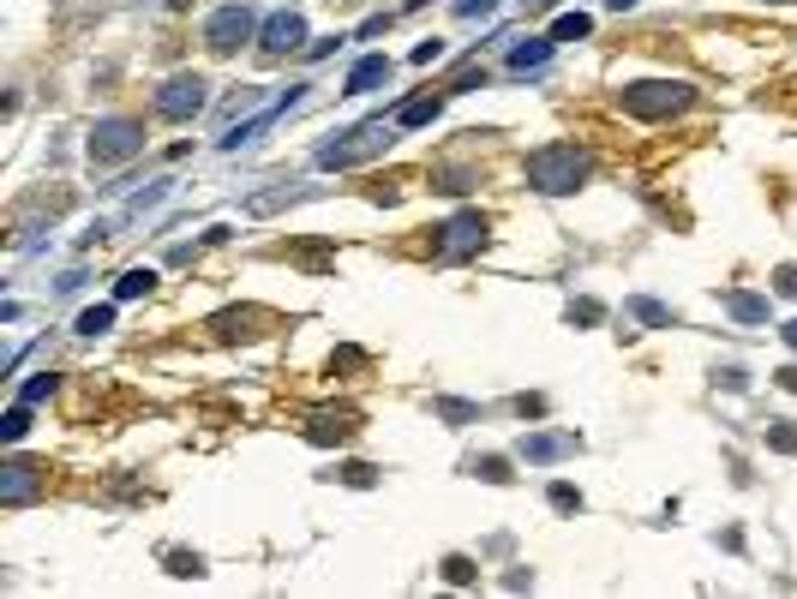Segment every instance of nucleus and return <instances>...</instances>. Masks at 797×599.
<instances>
[{"label": "nucleus", "instance_id": "f257e3e1", "mask_svg": "<svg viewBox=\"0 0 797 599\" xmlns=\"http://www.w3.org/2000/svg\"><path fill=\"white\" fill-rule=\"evenodd\" d=\"M594 174V156L582 150V144H546V150H534L528 156V186L534 192H576L582 180Z\"/></svg>", "mask_w": 797, "mask_h": 599}, {"label": "nucleus", "instance_id": "f03ea898", "mask_svg": "<svg viewBox=\"0 0 797 599\" xmlns=\"http://www.w3.org/2000/svg\"><path fill=\"white\" fill-rule=\"evenodd\" d=\"M690 102H696V90H690L684 78H642V84L624 90V108L642 114V120H666V114H678V108H690Z\"/></svg>", "mask_w": 797, "mask_h": 599}, {"label": "nucleus", "instance_id": "7ed1b4c3", "mask_svg": "<svg viewBox=\"0 0 797 599\" xmlns=\"http://www.w3.org/2000/svg\"><path fill=\"white\" fill-rule=\"evenodd\" d=\"M138 150H144V126H138V120L108 114V120L90 126V162H96V168H114V162H126V156H138Z\"/></svg>", "mask_w": 797, "mask_h": 599}, {"label": "nucleus", "instance_id": "20e7f679", "mask_svg": "<svg viewBox=\"0 0 797 599\" xmlns=\"http://www.w3.org/2000/svg\"><path fill=\"white\" fill-rule=\"evenodd\" d=\"M384 144H390V126L372 120V126H360V132H342L336 144H324V150H318V168H348V162H360V156H372V150H384Z\"/></svg>", "mask_w": 797, "mask_h": 599}, {"label": "nucleus", "instance_id": "39448f33", "mask_svg": "<svg viewBox=\"0 0 797 599\" xmlns=\"http://www.w3.org/2000/svg\"><path fill=\"white\" fill-rule=\"evenodd\" d=\"M246 36H252V6H246V0H228V6L210 12V24H204V42H210L216 54H234Z\"/></svg>", "mask_w": 797, "mask_h": 599}, {"label": "nucleus", "instance_id": "423d86ee", "mask_svg": "<svg viewBox=\"0 0 797 599\" xmlns=\"http://www.w3.org/2000/svg\"><path fill=\"white\" fill-rule=\"evenodd\" d=\"M198 108H204V78L198 72H180L156 90V114H168V120H192Z\"/></svg>", "mask_w": 797, "mask_h": 599}, {"label": "nucleus", "instance_id": "0eeeda50", "mask_svg": "<svg viewBox=\"0 0 797 599\" xmlns=\"http://www.w3.org/2000/svg\"><path fill=\"white\" fill-rule=\"evenodd\" d=\"M438 234H444V240H438V258L450 264V258H462V252L486 246V216H480V210H462V216H450Z\"/></svg>", "mask_w": 797, "mask_h": 599}, {"label": "nucleus", "instance_id": "6e6552de", "mask_svg": "<svg viewBox=\"0 0 797 599\" xmlns=\"http://www.w3.org/2000/svg\"><path fill=\"white\" fill-rule=\"evenodd\" d=\"M306 42V18L300 12H276V18H264V30H258V48L264 54H288V48H300Z\"/></svg>", "mask_w": 797, "mask_h": 599}, {"label": "nucleus", "instance_id": "1a4fd4ad", "mask_svg": "<svg viewBox=\"0 0 797 599\" xmlns=\"http://www.w3.org/2000/svg\"><path fill=\"white\" fill-rule=\"evenodd\" d=\"M570 450H576L570 432H528V438H522V462H558V456H570Z\"/></svg>", "mask_w": 797, "mask_h": 599}, {"label": "nucleus", "instance_id": "9d476101", "mask_svg": "<svg viewBox=\"0 0 797 599\" xmlns=\"http://www.w3.org/2000/svg\"><path fill=\"white\" fill-rule=\"evenodd\" d=\"M378 84H390V60H384V54H366V60L348 72V96H366V90H378Z\"/></svg>", "mask_w": 797, "mask_h": 599}, {"label": "nucleus", "instance_id": "9b49d317", "mask_svg": "<svg viewBox=\"0 0 797 599\" xmlns=\"http://www.w3.org/2000/svg\"><path fill=\"white\" fill-rule=\"evenodd\" d=\"M306 438H312V444H348V438H354V414H318V420L306 426Z\"/></svg>", "mask_w": 797, "mask_h": 599}, {"label": "nucleus", "instance_id": "f8f14e48", "mask_svg": "<svg viewBox=\"0 0 797 599\" xmlns=\"http://www.w3.org/2000/svg\"><path fill=\"white\" fill-rule=\"evenodd\" d=\"M0 474H6V480H0V504H24V498L36 492V480H30L36 468H24V462H6Z\"/></svg>", "mask_w": 797, "mask_h": 599}, {"label": "nucleus", "instance_id": "ddd939ff", "mask_svg": "<svg viewBox=\"0 0 797 599\" xmlns=\"http://www.w3.org/2000/svg\"><path fill=\"white\" fill-rule=\"evenodd\" d=\"M546 60H552V36H546V42L534 36V42H516V48H510V72H540Z\"/></svg>", "mask_w": 797, "mask_h": 599}, {"label": "nucleus", "instance_id": "4468645a", "mask_svg": "<svg viewBox=\"0 0 797 599\" xmlns=\"http://www.w3.org/2000/svg\"><path fill=\"white\" fill-rule=\"evenodd\" d=\"M438 108H444V96H414L396 108V126H426V120H438Z\"/></svg>", "mask_w": 797, "mask_h": 599}, {"label": "nucleus", "instance_id": "2eb2a0df", "mask_svg": "<svg viewBox=\"0 0 797 599\" xmlns=\"http://www.w3.org/2000/svg\"><path fill=\"white\" fill-rule=\"evenodd\" d=\"M726 306H732V318H744V324H768V300H762V294H726Z\"/></svg>", "mask_w": 797, "mask_h": 599}, {"label": "nucleus", "instance_id": "dca6fc26", "mask_svg": "<svg viewBox=\"0 0 797 599\" xmlns=\"http://www.w3.org/2000/svg\"><path fill=\"white\" fill-rule=\"evenodd\" d=\"M588 30H594V18H588V12H564V18L552 24V42H582Z\"/></svg>", "mask_w": 797, "mask_h": 599}, {"label": "nucleus", "instance_id": "f3484780", "mask_svg": "<svg viewBox=\"0 0 797 599\" xmlns=\"http://www.w3.org/2000/svg\"><path fill=\"white\" fill-rule=\"evenodd\" d=\"M150 288H156V270H126L114 294H120V300H138V294H150Z\"/></svg>", "mask_w": 797, "mask_h": 599}, {"label": "nucleus", "instance_id": "a211bd4d", "mask_svg": "<svg viewBox=\"0 0 797 599\" xmlns=\"http://www.w3.org/2000/svg\"><path fill=\"white\" fill-rule=\"evenodd\" d=\"M102 330H114V306H90V312H78V336H102Z\"/></svg>", "mask_w": 797, "mask_h": 599}, {"label": "nucleus", "instance_id": "6ab92c4d", "mask_svg": "<svg viewBox=\"0 0 797 599\" xmlns=\"http://www.w3.org/2000/svg\"><path fill=\"white\" fill-rule=\"evenodd\" d=\"M24 432H30V402H18V408H12V414L0 420V438H6V444H18Z\"/></svg>", "mask_w": 797, "mask_h": 599}, {"label": "nucleus", "instance_id": "aec40b11", "mask_svg": "<svg viewBox=\"0 0 797 599\" xmlns=\"http://www.w3.org/2000/svg\"><path fill=\"white\" fill-rule=\"evenodd\" d=\"M246 324H258V312H222V318H216V330H222V336H252Z\"/></svg>", "mask_w": 797, "mask_h": 599}, {"label": "nucleus", "instance_id": "412c9836", "mask_svg": "<svg viewBox=\"0 0 797 599\" xmlns=\"http://www.w3.org/2000/svg\"><path fill=\"white\" fill-rule=\"evenodd\" d=\"M630 312H636L642 324H672V312H666L660 300H630Z\"/></svg>", "mask_w": 797, "mask_h": 599}, {"label": "nucleus", "instance_id": "4be33fe9", "mask_svg": "<svg viewBox=\"0 0 797 599\" xmlns=\"http://www.w3.org/2000/svg\"><path fill=\"white\" fill-rule=\"evenodd\" d=\"M42 396H54V378H48V372H36V378H30V384L18 390V402H30V408H36Z\"/></svg>", "mask_w": 797, "mask_h": 599}, {"label": "nucleus", "instance_id": "5701e85b", "mask_svg": "<svg viewBox=\"0 0 797 599\" xmlns=\"http://www.w3.org/2000/svg\"><path fill=\"white\" fill-rule=\"evenodd\" d=\"M552 510L576 516V510H582V492H576V486H552Z\"/></svg>", "mask_w": 797, "mask_h": 599}, {"label": "nucleus", "instance_id": "b1692460", "mask_svg": "<svg viewBox=\"0 0 797 599\" xmlns=\"http://www.w3.org/2000/svg\"><path fill=\"white\" fill-rule=\"evenodd\" d=\"M168 570H174V576H204V558H186V552H168Z\"/></svg>", "mask_w": 797, "mask_h": 599}, {"label": "nucleus", "instance_id": "393cba45", "mask_svg": "<svg viewBox=\"0 0 797 599\" xmlns=\"http://www.w3.org/2000/svg\"><path fill=\"white\" fill-rule=\"evenodd\" d=\"M600 318H606V312H600L594 300H576V306H570V324H600Z\"/></svg>", "mask_w": 797, "mask_h": 599}, {"label": "nucleus", "instance_id": "a878e982", "mask_svg": "<svg viewBox=\"0 0 797 599\" xmlns=\"http://www.w3.org/2000/svg\"><path fill=\"white\" fill-rule=\"evenodd\" d=\"M474 474H480V480H492V486H504V480H510V474H504V462H498V456H486V462H474Z\"/></svg>", "mask_w": 797, "mask_h": 599}, {"label": "nucleus", "instance_id": "bb28decb", "mask_svg": "<svg viewBox=\"0 0 797 599\" xmlns=\"http://www.w3.org/2000/svg\"><path fill=\"white\" fill-rule=\"evenodd\" d=\"M444 576H450L456 588H468V582H474V564H468V558H450V564H444Z\"/></svg>", "mask_w": 797, "mask_h": 599}, {"label": "nucleus", "instance_id": "cd10ccee", "mask_svg": "<svg viewBox=\"0 0 797 599\" xmlns=\"http://www.w3.org/2000/svg\"><path fill=\"white\" fill-rule=\"evenodd\" d=\"M774 450H786V456L797 450V432H792V420H774Z\"/></svg>", "mask_w": 797, "mask_h": 599}, {"label": "nucleus", "instance_id": "c85d7f7f", "mask_svg": "<svg viewBox=\"0 0 797 599\" xmlns=\"http://www.w3.org/2000/svg\"><path fill=\"white\" fill-rule=\"evenodd\" d=\"M342 480H348V486H372V468H366V462H354V468H342Z\"/></svg>", "mask_w": 797, "mask_h": 599}, {"label": "nucleus", "instance_id": "c756f323", "mask_svg": "<svg viewBox=\"0 0 797 599\" xmlns=\"http://www.w3.org/2000/svg\"><path fill=\"white\" fill-rule=\"evenodd\" d=\"M774 288H780V294H797V264H786V270L774 276Z\"/></svg>", "mask_w": 797, "mask_h": 599}, {"label": "nucleus", "instance_id": "7c9ffc66", "mask_svg": "<svg viewBox=\"0 0 797 599\" xmlns=\"http://www.w3.org/2000/svg\"><path fill=\"white\" fill-rule=\"evenodd\" d=\"M774 378H780L786 390H797V366H786V372H774Z\"/></svg>", "mask_w": 797, "mask_h": 599}, {"label": "nucleus", "instance_id": "2f4dec72", "mask_svg": "<svg viewBox=\"0 0 797 599\" xmlns=\"http://www.w3.org/2000/svg\"><path fill=\"white\" fill-rule=\"evenodd\" d=\"M780 336H786V348H797V318L786 324V330H780Z\"/></svg>", "mask_w": 797, "mask_h": 599}, {"label": "nucleus", "instance_id": "473e14b6", "mask_svg": "<svg viewBox=\"0 0 797 599\" xmlns=\"http://www.w3.org/2000/svg\"><path fill=\"white\" fill-rule=\"evenodd\" d=\"M606 6H618V12H630V6H636V0H606Z\"/></svg>", "mask_w": 797, "mask_h": 599}, {"label": "nucleus", "instance_id": "72a5a7b5", "mask_svg": "<svg viewBox=\"0 0 797 599\" xmlns=\"http://www.w3.org/2000/svg\"><path fill=\"white\" fill-rule=\"evenodd\" d=\"M780 6H786V0H780Z\"/></svg>", "mask_w": 797, "mask_h": 599}]
</instances>
